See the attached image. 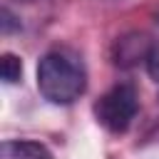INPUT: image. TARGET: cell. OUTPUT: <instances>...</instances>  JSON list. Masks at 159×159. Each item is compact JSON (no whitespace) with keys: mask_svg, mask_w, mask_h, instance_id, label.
<instances>
[{"mask_svg":"<svg viewBox=\"0 0 159 159\" xmlns=\"http://www.w3.org/2000/svg\"><path fill=\"white\" fill-rule=\"evenodd\" d=\"M37 89L52 104H72L87 89V70L77 52L50 50L37 62Z\"/></svg>","mask_w":159,"mask_h":159,"instance_id":"1","label":"cell"},{"mask_svg":"<svg viewBox=\"0 0 159 159\" xmlns=\"http://www.w3.org/2000/svg\"><path fill=\"white\" fill-rule=\"evenodd\" d=\"M139 109V94L132 82H119L109 87L97 102H94V117L97 122L112 132V134H124Z\"/></svg>","mask_w":159,"mask_h":159,"instance_id":"2","label":"cell"},{"mask_svg":"<svg viewBox=\"0 0 159 159\" xmlns=\"http://www.w3.org/2000/svg\"><path fill=\"white\" fill-rule=\"evenodd\" d=\"M149 50H152V42L144 32H129L114 42L112 60L117 67H137L139 62H147Z\"/></svg>","mask_w":159,"mask_h":159,"instance_id":"3","label":"cell"},{"mask_svg":"<svg viewBox=\"0 0 159 159\" xmlns=\"http://www.w3.org/2000/svg\"><path fill=\"white\" fill-rule=\"evenodd\" d=\"M147 72L154 82H159V40L152 42V50H149V57H147Z\"/></svg>","mask_w":159,"mask_h":159,"instance_id":"6","label":"cell"},{"mask_svg":"<svg viewBox=\"0 0 159 159\" xmlns=\"http://www.w3.org/2000/svg\"><path fill=\"white\" fill-rule=\"evenodd\" d=\"M0 75H2V82H7V84L20 82V77H22V62H20V57L12 55V52H5L0 57Z\"/></svg>","mask_w":159,"mask_h":159,"instance_id":"5","label":"cell"},{"mask_svg":"<svg viewBox=\"0 0 159 159\" xmlns=\"http://www.w3.org/2000/svg\"><path fill=\"white\" fill-rule=\"evenodd\" d=\"M15 20H17V17H15V15L10 12V7L5 5V7H2V32H5V35H10L12 30H20V22H15Z\"/></svg>","mask_w":159,"mask_h":159,"instance_id":"7","label":"cell"},{"mask_svg":"<svg viewBox=\"0 0 159 159\" xmlns=\"http://www.w3.org/2000/svg\"><path fill=\"white\" fill-rule=\"evenodd\" d=\"M0 159H52L50 149L32 139H7L0 147Z\"/></svg>","mask_w":159,"mask_h":159,"instance_id":"4","label":"cell"}]
</instances>
